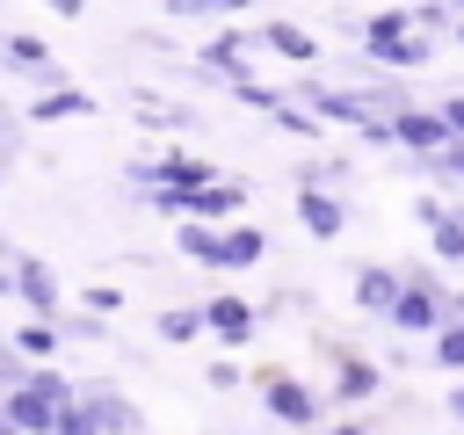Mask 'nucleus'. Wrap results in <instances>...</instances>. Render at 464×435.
Segmentation results:
<instances>
[{
  "label": "nucleus",
  "instance_id": "33",
  "mask_svg": "<svg viewBox=\"0 0 464 435\" xmlns=\"http://www.w3.org/2000/svg\"><path fill=\"white\" fill-rule=\"evenodd\" d=\"M450 319H457V326H464V283H457V290H450Z\"/></svg>",
  "mask_w": 464,
  "mask_h": 435
},
{
  "label": "nucleus",
  "instance_id": "25",
  "mask_svg": "<svg viewBox=\"0 0 464 435\" xmlns=\"http://www.w3.org/2000/svg\"><path fill=\"white\" fill-rule=\"evenodd\" d=\"M435 116H442L450 145H464V87H457V94H435Z\"/></svg>",
  "mask_w": 464,
  "mask_h": 435
},
{
  "label": "nucleus",
  "instance_id": "7",
  "mask_svg": "<svg viewBox=\"0 0 464 435\" xmlns=\"http://www.w3.org/2000/svg\"><path fill=\"white\" fill-rule=\"evenodd\" d=\"M377 392H384V370H377L370 355L341 348V355H334V384H326V406H348V413H362Z\"/></svg>",
  "mask_w": 464,
  "mask_h": 435
},
{
  "label": "nucleus",
  "instance_id": "20",
  "mask_svg": "<svg viewBox=\"0 0 464 435\" xmlns=\"http://www.w3.org/2000/svg\"><path fill=\"white\" fill-rule=\"evenodd\" d=\"M261 254H268V239L254 225H225V268H261Z\"/></svg>",
  "mask_w": 464,
  "mask_h": 435
},
{
  "label": "nucleus",
  "instance_id": "30",
  "mask_svg": "<svg viewBox=\"0 0 464 435\" xmlns=\"http://www.w3.org/2000/svg\"><path fill=\"white\" fill-rule=\"evenodd\" d=\"M442 210H450V203H442V196H413V218H420V225H435V218H442Z\"/></svg>",
  "mask_w": 464,
  "mask_h": 435
},
{
  "label": "nucleus",
  "instance_id": "27",
  "mask_svg": "<svg viewBox=\"0 0 464 435\" xmlns=\"http://www.w3.org/2000/svg\"><path fill=\"white\" fill-rule=\"evenodd\" d=\"M116 304H123V290H116V283H87V312H94V319H109Z\"/></svg>",
  "mask_w": 464,
  "mask_h": 435
},
{
  "label": "nucleus",
  "instance_id": "18",
  "mask_svg": "<svg viewBox=\"0 0 464 435\" xmlns=\"http://www.w3.org/2000/svg\"><path fill=\"white\" fill-rule=\"evenodd\" d=\"M7 348H14L29 370H51V355H58V326H22V334H7Z\"/></svg>",
  "mask_w": 464,
  "mask_h": 435
},
{
  "label": "nucleus",
  "instance_id": "34",
  "mask_svg": "<svg viewBox=\"0 0 464 435\" xmlns=\"http://www.w3.org/2000/svg\"><path fill=\"white\" fill-rule=\"evenodd\" d=\"M0 297H14V276H7V268H0Z\"/></svg>",
  "mask_w": 464,
  "mask_h": 435
},
{
  "label": "nucleus",
  "instance_id": "14",
  "mask_svg": "<svg viewBox=\"0 0 464 435\" xmlns=\"http://www.w3.org/2000/svg\"><path fill=\"white\" fill-rule=\"evenodd\" d=\"M392 297H399V268H384V261H370V268L355 276V312H370V319H384V312H392Z\"/></svg>",
  "mask_w": 464,
  "mask_h": 435
},
{
  "label": "nucleus",
  "instance_id": "3",
  "mask_svg": "<svg viewBox=\"0 0 464 435\" xmlns=\"http://www.w3.org/2000/svg\"><path fill=\"white\" fill-rule=\"evenodd\" d=\"M72 399H80V377L29 370V384L0 399V420H7L14 435H58V413H72Z\"/></svg>",
  "mask_w": 464,
  "mask_h": 435
},
{
  "label": "nucleus",
  "instance_id": "28",
  "mask_svg": "<svg viewBox=\"0 0 464 435\" xmlns=\"http://www.w3.org/2000/svg\"><path fill=\"white\" fill-rule=\"evenodd\" d=\"M203 384H210V392H239V384H246V370H239V362H210V370H203Z\"/></svg>",
  "mask_w": 464,
  "mask_h": 435
},
{
  "label": "nucleus",
  "instance_id": "15",
  "mask_svg": "<svg viewBox=\"0 0 464 435\" xmlns=\"http://www.w3.org/2000/svg\"><path fill=\"white\" fill-rule=\"evenodd\" d=\"M174 254H188L203 268H225V232L218 225H174Z\"/></svg>",
  "mask_w": 464,
  "mask_h": 435
},
{
  "label": "nucleus",
  "instance_id": "23",
  "mask_svg": "<svg viewBox=\"0 0 464 435\" xmlns=\"http://www.w3.org/2000/svg\"><path fill=\"white\" fill-rule=\"evenodd\" d=\"M58 341H87L94 348V341H109V326L94 312H58Z\"/></svg>",
  "mask_w": 464,
  "mask_h": 435
},
{
  "label": "nucleus",
  "instance_id": "1",
  "mask_svg": "<svg viewBox=\"0 0 464 435\" xmlns=\"http://www.w3.org/2000/svg\"><path fill=\"white\" fill-rule=\"evenodd\" d=\"M435 58V36L413 29L406 7H384V14H362V65L377 80H399V72H420Z\"/></svg>",
  "mask_w": 464,
  "mask_h": 435
},
{
  "label": "nucleus",
  "instance_id": "19",
  "mask_svg": "<svg viewBox=\"0 0 464 435\" xmlns=\"http://www.w3.org/2000/svg\"><path fill=\"white\" fill-rule=\"evenodd\" d=\"M0 65H14V72H51V44H44V36H0Z\"/></svg>",
  "mask_w": 464,
  "mask_h": 435
},
{
  "label": "nucleus",
  "instance_id": "17",
  "mask_svg": "<svg viewBox=\"0 0 464 435\" xmlns=\"http://www.w3.org/2000/svg\"><path fill=\"white\" fill-rule=\"evenodd\" d=\"M152 334H160V341H174V348H181V341H196V334H203V304H160Z\"/></svg>",
  "mask_w": 464,
  "mask_h": 435
},
{
  "label": "nucleus",
  "instance_id": "26",
  "mask_svg": "<svg viewBox=\"0 0 464 435\" xmlns=\"http://www.w3.org/2000/svg\"><path fill=\"white\" fill-rule=\"evenodd\" d=\"M413 14V29H457V7H442V0H428V7H406Z\"/></svg>",
  "mask_w": 464,
  "mask_h": 435
},
{
  "label": "nucleus",
  "instance_id": "11",
  "mask_svg": "<svg viewBox=\"0 0 464 435\" xmlns=\"http://www.w3.org/2000/svg\"><path fill=\"white\" fill-rule=\"evenodd\" d=\"M297 225L312 239H341L348 232V196H319V188H297Z\"/></svg>",
  "mask_w": 464,
  "mask_h": 435
},
{
  "label": "nucleus",
  "instance_id": "22",
  "mask_svg": "<svg viewBox=\"0 0 464 435\" xmlns=\"http://www.w3.org/2000/svg\"><path fill=\"white\" fill-rule=\"evenodd\" d=\"M428 362H435V370H457V377H464V326H457V319H450V326H442V334L428 341Z\"/></svg>",
  "mask_w": 464,
  "mask_h": 435
},
{
  "label": "nucleus",
  "instance_id": "5",
  "mask_svg": "<svg viewBox=\"0 0 464 435\" xmlns=\"http://www.w3.org/2000/svg\"><path fill=\"white\" fill-rule=\"evenodd\" d=\"M102 435H145V413H138V399L130 392H116L109 377H80V399H72Z\"/></svg>",
  "mask_w": 464,
  "mask_h": 435
},
{
  "label": "nucleus",
  "instance_id": "4",
  "mask_svg": "<svg viewBox=\"0 0 464 435\" xmlns=\"http://www.w3.org/2000/svg\"><path fill=\"white\" fill-rule=\"evenodd\" d=\"M254 384H261V406H268V413H276L283 428H297V435H312V428H319V413H326V399H319L312 384H297L290 370H261Z\"/></svg>",
  "mask_w": 464,
  "mask_h": 435
},
{
  "label": "nucleus",
  "instance_id": "32",
  "mask_svg": "<svg viewBox=\"0 0 464 435\" xmlns=\"http://www.w3.org/2000/svg\"><path fill=\"white\" fill-rule=\"evenodd\" d=\"M442 406H450V420L464 428V384H450V392H442Z\"/></svg>",
  "mask_w": 464,
  "mask_h": 435
},
{
  "label": "nucleus",
  "instance_id": "16",
  "mask_svg": "<svg viewBox=\"0 0 464 435\" xmlns=\"http://www.w3.org/2000/svg\"><path fill=\"white\" fill-rule=\"evenodd\" d=\"M428 246H435L442 268H464V203H450V210L428 225Z\"/></svg>",
  "mask_w": 464,
  "mask_h": 435
},
{
  "label": "nucleus",
  "instance_id": "31",
  "mask_svg": "<svg viewBox=\"0 0 464 435\" xmlns=\"http://www.w3.org/2000/svg\"><path fill=\"white\" fill-rule=\"evenodd\" d=\"M312 435H370V420H355V413H348V420H326V428H312Z\"/></svg>",
  "mask_w": 464,
  "mask_h": 435
},
{
  "label": "nucleus",
  "instance_id": "35",
  "mask_svg": "<svg viewBox=\"0 0 464 435\" xmlns=\"http://www.w3.org/2000/svg\"><path fill=\"white\" fill-rule=\"evenodd\" d=\"M450 36H457V44H464V7H457V29H450Z\"/></svg>",
  "mask_w": 464,
  "mask_h": 435
},
{
  "label": "nucleus",
  "instance_id": "29",
  "mask_svg": "<svg viewBox=\"0 0 464 435\" xmlns=\"http://www.w3.org/2000/svg\"><path fill=\"white\" fill-rule=\"evenodd\" d=\"M276 123H283V130H297V138H312V130H319V123H312L297 102H283V109H276Z\"/></svg>",
  "mask_w": 464,
  "mask_h": 435
},
{
  "label": "nucleus",
  "instance_id": "10",
  "mask_svg": "<svg viewBox=\"0 0 464 435\" xmlns=\"http://www.w3.org/2000/svg\"><path fill=\"white\" fill-rule=\"evenodd\" d=\"M7 276H14V297H22L36 319H58V276H51L36 254H14V268H7Z\"/></svg>",
  "mask_w": 464,
  "mask_h": 435
},
{
  "label": "nucleus",
  "instance_id": "9",
  "mask_svg": "<svg viewBox=\"0 0 464 435\" xmlns=\"http://www.w3.org/2000/svg\"><path fill=\"white\" fill-rule=\"evenodd\" d=\"M392 145H406V160H435V152L450 145V130H442V116H435V102H428V109L413 102V109L392 123Z\"/></svg>",
  "mask_w": 464,
  "mask_h": 435
},
{
  "label": "nucleus",
  "instance_id": "13",
  "mask_svg": "<svg viewBox=\"0 0 464 435\" xmlns=\"http://www.w3.org/2000/svg\"><path fill=\"white\" fill-rule=\"evenodd\" d=\"M94 109H102V102H94L87 87H51V94H36L22 116H29V123H58V116H94Z\"/></svg>",
  "mask_w": 464,
  "mask_h": 435
},
{
  "label": "nucleus",
  "instance_id": "2",
  "mask_svg": "<svg viewBox=\"0 0 464 435\" xmlns=\"http://www.w3.org/2000/svg\"><path fill=\"white\" fill-rule=\"evenodd\" d=\"M377 326H392L399 341H435L442 326H450V290H442V276L435 268H399V297H392V312L377 319Z\"/></svg>",
  "mask_w": 464,
  "mask_h": 435
},
{
  "label": "nucleus",
  "instance_id": "24",
  "mask_svg": "<svg viewBox=\"0 0 464 435\" xmlns=\"http://www.w3.org/2000/svg\"><path fill=\"white\" fill-rule=\"evenodd\" d=\"M232 102H239V109H254V116H276V109H283V94H276L268 80H246V87H232Z\"/></svg>",
  "mask_w": 464,
  "mask_h": 435
},
{
  "label": "nucleus",
  "instance_id": "12",
  "mask_svg": "<svg viewBox=\"0 0 464 435\" xmlns=\"http://www.w3.org/2000/svg\"><path fill=\"white\" fill-rule=\"evenodd\" d=\"M254 44H261V51H276V58H290V65H312V58H319V36H312L304 22H268Z\"/></svg>",
  "mask_w": 464,
  "mask_h": 435
},
{
  "label": "nucleus",
  "instance_id": "8",
  "mask_svg": "<svg viewBox=\"0 0 464 435\" xmlns=\"http://www.w3.org/2000/svg\"><path fill=\"white\" fill-rule=\"evenodd\" d=\"M203 334H210V341H225V348H246V341L261 334V319H254V304H246V297H232V290H225V297H210V304H203Z\"/></svg>",
  "mask_w": 464,
  "mask_h": 435
},
{
  "label": "nucleus",
  "instance_id": "21",
  "mask_svg": "<svg viewBox=\"0 0 464 435\" xmlns=\"http://www.w3.org/2000/svg\"><path fill=\"white\" fill-rule=\"evenodd\" d=\"M22 152H29V116H22V109H7V102H0V167H14V160H22Z\"/></svg>",
  "mask_w": 464,
  "mask_h": 435
},
{
  "label": "nucleus",
  "instance_id": "6",
  "mask_svg": "<svg viewBox=\"0 0 464 435\" xmlns=\"http://www.w3.org/2000/svg\"><path fill=\"white\" fill-rule=\"evenodd\" d=\"M254 51H261V44H254L246 29H225V36H210V44L196 51V72H203V80H232V87H246V80H254Z\"/></svg>",
  "mask_w": 464,
  "mask_h": 435
}]
</instances>
